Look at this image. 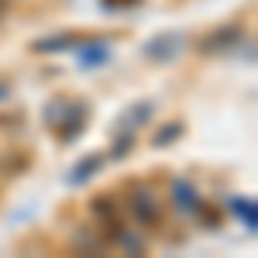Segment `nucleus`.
Returning <instances> with one entry per match:
<instances>
[{
    "label": "nucleus",
    "mask_w": 258,
    "mask_h": 258,
    "mask_svg": "<svg viewBox=\"0 0 258 258\" xmlns=\"http://www.w3.org/2000/svg\"><path fill=\"white\" fill-rule=\"evenodd\" d=\"M172 203H176L179 214H193L200 207V193L189 179H172Z\"/></svg>",
    "instance_id": "9"
},
{
    "label": "nucleus",
    "mask_w": 258,
    "mask_h": 258,
    "mask_svg": "<svg viewBox=\"0 0 258 258\" xmlns=\"http://www.w3.org/2000/svg\"><path fill=\"white\" fill-rule=\"evenodd\" d=\"M127 214H131L135 224H141V227L159 224V197H155L148 186L135 182V186H131V193H127Z\"/></svg>",
    "instance_id": "3"
},
{
    "label": "nucleus",
    "mask_w": 258,
    "mask_h": 258,
    "mask_svg": "<svg viewBox=\"0 0 258 258\" xmlns=\"http://www.w3.org/2000/svg\"><path fill=\"white\" fill-rule=\"evenodd\" d=\"M83 41L80 31H59V35H45V38L31 41V52L35 55H59V52H73Z\"/></svg>",
    "instance_id": "6"
},
{
    "label": "nucleus",
    "mask_w": 258,
    "mask_h": 258,
    "mask_svg": "<svg viewBox=\"0 0 258 258\" xmlns=\"http://www.w3.org/2000/svg\"><path fill=\"white\" fill-rule=\"evenodd\" d=\"M7 97H11V83H7V80H0V103H4Z\"/></svg>",
    "instance_id": "19"
},
{
    "label": "nucleus",
    "mask_w": 258,
    "mask_h": 258,
    "mask_svg": "<svg viewBox=\"0 0 258 258\" xmlns=\"http://www.w3.org/2000/svg\"><path fill=\"white\" fill-rule=\"evenodd\" d=\"M73 52H76V66L80 69H100V66H107V62L114 59V48L107 41H97V38H83Z\"/></svg>",
    "instance_id": "5"
},
{
    "label": "nucleus",
    "mask_w": 258,
    "mask_h": 258,
    "mask_svg": "<svg viewBox=\"0 0 258 258\" xmlns=\"http://www.w3.org/2000/svg\"><path fill=\"white\" fill-rule=\"evenodd\" d=\"M244 41V28L241 24H220L214 31H207L203 38H200V55H224V52H231L234 45Z\"/></svg>",
    "instance_id": "4"
},
{
    "label": "nucleus",
    "mask_w": 258,
    "mask_h": 258,
    "mask_svg": "<svg viewBox=\"0 0 258 258\" xmlns=\"http://www.w3.org/2000/svg\"><path fill=\"white\" fill-rule=\"evenodd\" d=\"M45 127L62 141V145H73L76 138L86 135V124H90V107L80 103V100L69 97H55L45 103Z\"/></svg>",
    "instance_id": "1"
},
{
    "label": "nucleus",
    "mask_w": 258,
    "mask_h": 258,
    "mask_svg": "<svg viewBox=\"0 0 258 258\" xmlns=\"http://www.w3.org/2000/svg\"><path fill=\"white\" fill-rule=\"evenodd\" d=\"M103 165H107V155H103V152H90V155H83V159L69 169L66 182H69V186H86V182L97 176Z\"/></svg>",
    "instance_id": "8"
},
{
    "label": "nucleus",
    "mask_w": 258,
    "mask_h": 258,
    "mask_svg": "<svg viewBox=\"0 0 258 258\" xmlns=\"http://www.w3.org/2000/svg\"><path fill=\"white\" fill-rule=\"evenodd\" d=\"M90 214H93L97 220H117L120 217L117 197H110V193H97V197H90Z\"/></svg>",
    "instance_id": "11"
},
{
    "label": "nucleus",
    "mask_w": 258,
    "mask_h": 258,
    "mask_svg": "<svg viewBox=\"0 0 258 258\" xmlns=\"http://www.w3.org/2000/svg\"><path fill=\"white\" fill-rule=\"evenodd\" d=\"M155 110H159L155 100H138V103H131V107L114 120V131H138V127H145L148 120L155 117Z\"/></svg>",
    "instance_id": "7"
},
{
    "label": "nucleus",
    "mask_w": 258,
    "mask_h": 258,
    "mask_svg": "<svg viewBox=\"0 0 258 258\" xmlns=\"http://www.w3.org/2000/svg\"><path fill=\"white\" fill-rule=\"evenodd\" d=\"M100 11H107V14H120V11H138L145 7V0H97Z\"/></svg>",
    "instance_id": "15"
},
{
    "label": "nucleus",
    "mask_w": 258,
    "mask_h": 258,
    "mask_svg": "<svg viewBox=\"0 0 258 258\" xmlns=\"http://www.w3.org/2000/svg\"><path fill=\"white\" fill-rule=\"evenodd\" d=\"M31 165V155H24V152H18V155H11V159L4 162V169H7V176H18V172H24Z\"/></svg>",
    "instance_id": "18"
},
{
    "label": "nucleus",
    "mask_w": 258,
    "mask_h": 258,
    "mask_svg": "<svg viewBox=\"0 0 258 258\" xmlns=\"http://www.w3.org/2000/svg\"><path fill=\"white\" fill-rule=\"evenodd\" d=\"M7 11H11V0H0V21L7 18Z\"/></svg>",
    "instance_id": "20"
},
{
    "label": "nucleus",
    "mask_w": 258,
    "mask_h": 258,
    "mask_svg": "<svg viewBox=\"0 0 258 258\" xmlns=\"http://www.w3.org/2000/svg\"><path fill=\"white\" fill-rule=\"evenodd\" d=\"M182 48H186V35L182 31H159V35H152V38L141 45V55L148 62L169 66V62H176L182 55Z\"/></svg>",
    "instance_id": "2"
},
{
    "label": "nucleus",
    "mask_w": 258,
    "mask_h": 258,
    "mask_svg": "<svg viewBox=\"0 0 258 258\" xmlns=\"http://www.w3.org/2000/svg\"><path fill=\"white\" fill-rule=\"evenodd\" d=\"M117 244L124 248V251H131V255H145V238H138V234H131L127 227H124V234L117 238Z\"/></svg>",
    "instance_id": "16"
},
{
    "label": "nucleus",
    "mask_w": 258,
    "mask_h": 258,
    "mask_svg": "<svg viewBox=\"0 0 258 258\" xmlns=\"http://www.w3.org/2000/svg\"><path fill=\"white\" fill-rule=\"evenodd\" d=\"M231 210H234V217L255 234L258 231V203L251 197H231Z\"/></svg>",
    "instance_id": "10"
},
{
    "label": "nucleus",
    "mask_w": 258,
    "mask_h": 258,
    "mask_svg": "<svg viewBox=\"0 0 258 258\" xmlns=\"http://www.w3.org/2000/svg\"><path fill=\"white\" fill-rule=\"evenodd\" d=\"M80 251H86V255H100L103 251V238H90V234H76V241H73Z\"/></svg>",
    "instance_id": "17"
},
{
    "label": "nucleus",
    "mask_w": 258,
    "mask_h": 258,
    "mask_svg": "<svg viewBox=\"0 0 258 258\" xmlns=\"http://www.w3.org/2000/svg\"><path fill=\"white\" fill-rule=\"evenodd\" d=\"M135 145H138V138H135V131H117V138H114V148L107 152V159H114V162L127 159V155L135 152Z\"/></svg>",
    "instance_id": "14"
},
{
    "label": "nucleus",
    "mask_w": 258,
    "mask_h": 258,
    "mask_svg": "<svg viewBox=\"0 0 258 258\" xmlns=\"http://www.w3.org/2000/svg\"><path fill=\"white\" fill-rule=\"evenodd\" d=\"M193 217H197L200 224L207 227V231H217L220 224H224V214H220V210L214 207V203H207V200H200V207L193 210Z\"/></svg>",
    "instance_id": "13"
},
{
    "label": "nucleus",
    "mask_w": 258,
    "mask_h": 258,
    "mask_svg": "<svg viewBox=\"0 0 258 258\" xmlns=\"http://www.w3.org/2000/svg\"><path fill=\"white\" fill-rule=\"evenodd\" d=\"M182 135H186V124H182V120H169V124H162L159 131H155L152 145H155V148H172Z\"/></svg>",
    "instance_id": "12"
}]
</instances>
